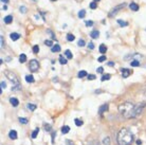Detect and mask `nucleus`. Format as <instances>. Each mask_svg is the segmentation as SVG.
Wrapping results in <instances>:
<instances>
[{
	"instance_id": "1",
	"label": "nucleus",
	"mask_w": 146,
	"mask_h": 145,
	"mask_svg": "<svg viewBox=\"0 0 146 145\" xmlns=\"http://www.w3.org/2000/svg\"><path fill=\"white\" fill-rule=\"evenodd\" d=\"M145 107V102H142V103L137 104V105L133 103H130V102H125L123 104L119 105L117 109H119V112L124 116L125 119H131V118H135V116H139Z\"/></svg>"
},
{
	"instance_id": "27",
	"label": "nucleus",
	"mask_w": 146,
	"mask_h": 145,
	"mask_svg": "<svg viewBox=\"0 0 146 145\" xmlns=\"http://www.w3.org/2000/svg\"><path fill=\"white\" fill-rule=\"evenodd\" d=\"M74 123H75V125H76V126H82V125H83V121L80 120V119H75V120H74Z\"/></svg>"
},
{
	"instance_id": "25",
	"label": "nucleus",
	"mask_w": 146,
	"mask_h": 145,
	"mask_svg": "<svg viewBox=\"0 0 146 145\" xmlns=\"http://www.w3.org/2000/svg\"><path fill=\"white\" fill-rule=\"evenodd\" d=\"M117 23H119L121 27H127L128 25V22L123 21V20H121V19H117Z\"/></svg>"
},
{
	"instance_id": "48",
	"label": "nucleus",
	"mask_w": 146,
	"mask_h": 145,
	"mask_svg": "<svg viewBox=\"0 0 146 145\" xmlns=\"http://www.w3.org/2000/svg\"><path fill=\"white\" fill-rule=\"evenodd\" d=\"M137 144L141 145V144H142V141H141V140H138V141H137Z\"/></svg>"
},
{
	"instance_id": "47",
	"label": "nucleus",
	"mask_w": 146,
	"mask_h": 145,
	"mask_svg": "<svg viewBox=\"0 0 146 145\" xmlns=\"http://www.w3.org/2000/svg\"><path fill=\"white\" fill-rule=\"evenodd\" d=\"M108 66H110V67H112V66H114V63L109 62V63H108Z\"/></svg>"
},
{
	"instance_id": "44",
	"label": "nucleus",
	"mask_w": 146,
	"mask_h": 145,
	"mask_svg": "<svg viewBox=\"0 0 146 145\" xmlns=\"http://www.w3.org/2000/svg\"><path fill=\"white\" fill-rule=\"evenodd\" d=\"M99 73H103V71H104V68L103 67H100V68H98V70H96Z\"/></svg>"
},
{
	"instance_id": "17",
	"label": "nucleus",
	"mask_w": 146,
	"mask_h": 145,
	"mask_svg": "<svg viewBox=\"0 0 146 145\" xmlns=\"http://www.w3.org/2000/svg\"><path fill=\"white\" fill-rule=\"evenodd\" d=\"M26 61H27V55L26 54H20V55H19V63L23 64V63H26Z\"/></svg>"
},
{
	"instance_id": "41",
	"label": "nucleus",
	"mask_w": 146,
	"mask_h": 145,
	"mask_svg": "<svg viewBox=\"0 0 146 145\" xmlns=\"http://www.w3.org/2000/svg\"><path fill=\"white\" fill-rule=\"evenodd\" d=\"M85 23H86V25H87V27H92V25H93V21H91V20H89V21H86Z\"/></svg>"
},
{
	"instance_id": "3",
	"label": "nucleus",
	"mask_w": 146,
	"mask_h": 145,
	"mask_svg": "<svg viewBox=\"0 0 146 145\" xmlns=\"http://www.w3.org/2000/svg\"><path fill=\"white\" fill-rule=\"evenodd\" d=\"M4 75H5V77H7V80H10L13 85H15V86H17V85H20V82H19V78L18 76L16 75L13 71H10V70H5L4 71Z\"/></svg>"
},
{
	"instance_id": "22",
	"label": "nucleus",
	"mask_w": 146,
	"mask_h": 145,
	"mask_svg": "<svg viewBox=\"0 0 146 145\" xmlns=\"http://www.w3.org/2000/svg\"><path fill=\"white\" fill-rule=\"evenodd\" d=\"M103 144L104 145H110V138L109 137H105L103 139Z\"/></svg>"
},
{
	"instance_id": "6",
	"label": "nucleus",
	"mask_w": 146,
	"mask_h": 145,
	"mask_svg": "<svg viewBox=\"0 0 146 145\" xmlns=\"http://www.w3.org/2000/svg\"><path fill=\"white\" fill-rule=\"evenodd\" d=\"M121 73H122V76H123L124 78H127L128 76L130 75L131 71L129 69H126V68H122V69H121Z\"/></svg>"
},
{
	"instance_id": "33",
	"label": "nucleus",
	"mask_w": 146,
	"mask_h": 145,
	"mask_svg": "<svg viewBox=\"0 0 146 145\" xmlns=\"http://www.w3.org/2000/svg\"><path fill=\"white\" fill-rule=\"evenodd\" d=\"M18 120H19V122H20V123H22V124H28V122H29L26 118H19Z\"/></svg>"
},
{
	"instance_id": "26",
	"label": "nucleus",
	"mask_w": 146,
	"mask_h": 145,
	"mask_svg": "<svg viewBox=\"0 0 146 145\" xmlns=\"http://www.w3.org/2000/svg\"><path fill=\"white\" fill-rule=\"evenodd\" d=\"M85 16H86V11H85V10H80V11L78 12V17H80V18H84Z\"/></svg>"
},
{
	"instance_id": "40",
	"label": "nucleus",
	"mask_w": 146,
	"mask_h": 145,
	"mask_svg": "<svg viewBox=\"0 0 146 145\" xmlns=\"http://www.w3.org/2000/svg\"><path fill=\"white\" fill-rule=\"evenodd\" d=\"M44 129L47 131H50L51 130V126H50L49 124H44Z\"/></svg>"
},
{
	"instance_id": "30",
	"label": "nucleus",
	"mask_w": 146,
	"mask_h": 145,
	"mask_svg": "<svg viewBox=\"0 0 146 145\" xmlns=\"http://www.w3.org/2000/svg\"><path fill=\"white\" fill-rule=\"evenodd\" d=\"M44 45L46 46H48V47H52V45H53V41L50 39H47V40H44Z\"/></svg>"
},
{
	"instance_id": "50",
	"label": "nucleus",
	"mask_w": 146,
	"mask_h": 145,
	"mask_svg": "<svg viewBox=\"0 0 146 145\" xmlns=\"http://www.w3.org/2000/svg\"><path fill=\"white\" fill-rule=\"evenodd\" d=\"M93 1H95V2H96V1H100V0H93Z\"/></svg>"
},
{
	"instance_id": "21",
	"label": "nucleus",
	"mask_w": 146,
	"mask_h": 145,
	"mask_svg": "<svg viewBox=\"0 0 146 145\" xmlns=\"http://www.w3.org/2000/svg\"><path fill=\"white\" fill-rule=\"evenodd\" d=\"M74 39H75V36H74L73 34H71V33L67 34V40H68V41H73Z\"/></svg>"
},
{
	"instance_id": "46",
	"label": "nucleus",
	"mask_w": 146,
	"mask_h": 145,
	"mask_svg": "<svg viewBox=\"0 0 146 145\" xmlns=\"http://www.w3.org/2000/svg\"><path fill=\"white\" fill-rule=\"evenodd\" d=\"M66 144L67 145H74V144H73V142H71L70 140H67V141H66Z\"/></svg>"
},
{
	"instance_id": "15",
	"label": "nucleus",
	"mask_w": 146,
	"mask_h": 145,
	"mask_svg": "<svg viewBox=\"0 0 146 145\" xmlns=\"http://www.w3.org/2000/svg\"><path fill=\"white\" fill-rule=\"evenodd\" d=\"M52 52H53V53L60 52V46H59V45H54V46L52 47Z\"/></svg>"
},
{
	"instance_id": "4",
	"label": "nucleus",
	"mask_w": 146,
	"mask_h": 145,
	"mask_svg": "<svg viewBox=\"0 0 146 145\" xmlns=\"http://www.w3.org/2000/svg\"><path fill=\"white\" fill-rule=\"evenodd\" d=\"M29 68L32 72H37L39 69V63L37 62L36 59H32L29 64Z\"/></svg>"
},
{
	"instance_id": "51",
	"label": "nucleus",
	"mask_w": 146,
	"mask_h": 145,
	"mask_svg": "<svg viewBox=\"0 0 146 145\" xmlns=\"http://www.w3.org/2000/svg\"><path fill=\"white\" fill-rule=\"evenodd\" d=\"M33 1H35V2H36V1H37V0H33Z\"/></svg>"
},
{
	"instance_id": "11",
	"label": "nucleus",
	"mask_w": 146,
	"mask_h": 145,
	"mask_svg": "<svg viewBox=\"0 0 146 145\" xmlns=\"http://www.w3.org/2000/svg\"><path fill=\"white\" fill-rule=\"evenodd\" d=\"M10 103L12 104V106L17 107V106H18V104H19V101L16 98H10Z\"/></svg>"
},
{
	"instance_id": "19",
	"label": "nucleus",
	"mask_w": 146,
	"mask_h": 145,
	"mask_svg": "<svg viewBox=\"0 0 146 145\" xmlns=\"http://www.w3.org/2000/svg\"><path fill=\"white\" fill-rule=\"evenodd\" d=\"M59 63H60L62 65H66L67 63H68V61H67L66 57H64L62 55H60V56H59Z\"/></svg>"
},
{
	"instance_id": "14",
	"label": "nucleus",
	"mask_w": 146,
	"mask_h": 145,
	"mask_svg": "<svg viewBox=\"0 0 146 145\" xmlns=\"http://www.w3.org/2000/svg\"><path fill=\"white\" fill-rule=\"evenodd\" d=\"M77 76H78L80 78H83V77H87L88 74H87V72H86L85 70H82V71H80V72H78Z\"/></svg>"
},
{
	"instance_id": "13",
	"label": "nucleus",
	"mask_w": 146,
	"mask_h": 145,
	"mask_svg": "<svg viewBox=\"0 0 146 145\" xmlns=\"http://www.w3.org/2000/svg\"><path fill=\"white\" fill-rule=\"evenodd\" d=\"M9 137H10V139H12V140H16V139H17V132L15 130H11L9 132Z\"/></svg>"
},
{
	"instance_id": "7",
	"label": "nucleus",
	"mask_w": 146,
	"mask_h": 145,
	"mask_svg": "<svg viewBox=\"0 0 146 145\" xmlns=\"http://www.w3.org/2000/svg\"><path fill=\"white\" fill-rule=\"evenodd\" d=\"M10 37H11L12 40H14V41H16V40H18L19 38H20V34H18V33H11L10 34Z\"/></svg>"
},
{
	"instance_id": "36",
	"label": "nucleus",
	"mask_w": 146,
	"mask_h": 145,
	"mask_svg": "<svg viewBox=\"0 0 146 145\" xmlns=\"http://www.w3.org/2000/svg\"><path fill=\"white\" fill-rule=\"evenodd\" d=\"M98 61H99L100 63L105 62V61H106V56H105V55H103V56H100V57L98 58Z\"/></svg>"
},
{
	"instance_id": "18",
	"label": "nucleus",
	"mask_w": 146,
	"mask_h": 145,
	"mask_svg": "<svg viewBox=\"0 0 146 145\" xmlns=\"http://www.w3.org/2000/svg\"><path fill=\"white\" fill-rule=\"evenodd\" d=\"M26 80H27V83H34V77L33 75H26Z\"/></svg>"
},
{
	"instance_id": "37",
	"label": "nucleus",
	"mask_w": 146,
	"mask_h": 145,
	"mask_svg": "<svg viewBox=\"0 0 146 145\" xmlns=\"http://www.w3.org/2000/svg\"><path fill=\"white\" fill-rule=\"evenodd\" d=\"M32 50H33L34 53H38V52H39V47H38L37 45H35V46L33 47V49H32Z\"/></svg>"
},
{
	"instance_id": "45",
	"label": "nucleus",
	"mask_w": 146,
	"mask_h": 145,
	"mask_svg": "<svg viewBox=\"0 0 146 145\" xmlns=\"http://www.w3.org/2000/svg\"><path fill=\"white\" fill-rule=\"evenodd\" d=\"M1 88H7V83L5 82H1Z\"/></svg>"
},
{
	"instance_id": "2",
	"label": "nucleus",
	"mask_w": 146,
	"mask_h": 145,
	"mask_svg": "<svg viewBox=\"0 0 146 145\" xmlns=\"http://www.w3.org/2000/svg\"><path fill=\"white\" fill-rule=\"evenodd\" d=\"M135 140L133 134L128 128H122L117 136V141L119 145H131Z\"/></svg>"
},
{
	"instance_id": "34",
	"label": "nucleus",
	"mask_w": 146,
	"mask_h": 145,
	"mask_svg": "<svg viewBox=\"0 0 146 145\" xmlns=\"http://www.w3.org/2000/svg\"><path fill=\"white\" fill-rule=\"evenodd\" d=\"M19 11L21 12L22 14H25V13H27V7L25 5H21V7H19Z\"/></svg>"
},
{
	"instance_id": "9",
	"label": "nucleus",
	"mask_w": 146,
	"mask_h": 145,
	"mask_svg": "<svg viewBox=\"0 0 146 145\" xmlns=\"http://www.w3.org/2000/svg\"><path fill=\"white\" fill-rule=\"evenodd\" d=\"M3 20H4V23L10 25V23H12V21H13V16H12V15H7V16L4 17Z\"/></svg>"
},
{
	"instance_id": "16",
	"label": "nucleus",
	"mask_w": 146,
	"mask_h": 145,
	"mask_svg": "<svg viewBox=\"0 0 146 145\" xmlns=\"http://www.w3.org/2000/svg\"><path fill=\"white\" fill-rule=\"evenodd\" d=\"M99 50L102 54H105V53H106V51H107V47L105 46V45H101L100 48H99Z\"/></svg>"
},
{
	"instance_id": "43",
	"label": "nucleus",
	"mask_w": 146,
	"mask_h": 145,
	"mask_svg": "<svg viewBox=\"0 0 146 145\" xmlns=\"http://www.w3.org/2000/svg\"><path fill=\"white\" fill-rule=\"evenodd\" d=\"M0 40H1V48H3L4 46V40H3V37L0 36Z\"/></svg>"
},
{
	"instance_id": "31",
	"label": "nucleus",
	"mask_w": 146,
	"mask_h": 145,
	"mask_svg": "<svg viewBox=\"0 0 146 145\" xmlns=\"http://www.w3.org/2000/svg\"><path fill=\"white\" fill-rule=\"evenodd\" d=\"M98 7V3L95 2V1H92L91 3H90V9H92V10H95Z\"/></svg>"
},
{
	"instance_id": "8",
	"label": "nucleus",
	"mask_w": 146,
	"mask_h": 145,
	"mask_svg": "<svg viewBox=\"0 0 146 145\" xmlns=\"http://www.w3.org/2000/svg\"><path fill=\"white\" fill-rule=\"evenodd\" d=\"M129 9L132 10L133 12H137V11H139V5L135 3V2H131V3L129 4Z\"/></svg>"
},
{
	"instance_id": "5",
	"label": "nucleus",
	"mask_w": 146,
	"mask_h": 145,
	"mask_svg": "<svg viewBox=\"0 0 146 145\" xmlns=\"http://www.w3.org/2000/svg\"><path fill=\"white\" fill-rule=\"evenodd\" d=\"M125 7V3H122V4H119V5H117V7H114L111 10V11L109 12V14H108V16L109 17H112V16H115L117 15V13H119V11H120L122 7Z\"/></svg>"
},
{
	"instance_id": "24",
	"label": "nucleus",
	"mask_w": 146,
	"mask_h": 145,
	"mask_svg": "<svg viewBox=\"0 0 146 145\" xmlns=\"http://www.w3.org/2000/svg\"><path fill=\"white\" fill-rule=\"evenodd\" d=\"M28 108H29L31 111H34V110L37 108V106L35 105V104H31V103H30V104H28Z\"/></svg>"
},
{
	"instance_id": "12",
	"label": "nucleus",
	"mask_w": 146,
	"mask_h": 145,
	"mask_svg": "<svg viewBox=\"0 0 146 145\" xmlns=\"http://www.w3.org/2000/svg\"><path fill=\"white\" fill-rule=\"evenodd\" d=\"M90 36H91L93 39H96V38H99L100 37V32L99 31H96V30H94V31H92V32L90 33Z\"/></svg>"
},
{
	"instance_id": "23",
	"label": "nucleus",
	"mask_w": 146,
	"mask_h": 145,
	"mask_svg": "<svg viewBox=\"0 0 146 145\" xmlns=\"http://www.w3.org/2000/svg\"><path fill=\"white\" fill-rule=\"evenodd\" d=\"M65 55H66L67 58H69V59H71V58L73 57V54L71 53V51H70V50H66V51H65Z\"/></svg>"
},
{
	"instance_id": "42",
	"label": "nucleus",
	"mask_w": 146,
	"mask_h": 145,
	"mask_svg": "<svg viewBox=\"0 0 146 145\" xmlns=\"http://www.w3.org/2000/svg\"><path fill=\"white\" fill-rule=\"evenodd\" d=\"M88 48L91 49V50H93V49H94V45H93V43H89V44H88Z\"/></svg>"
},
{
	"instance_id": "10",
	"label": "nucleus",
	"mask_w": 146,
	"mask_h": 145,
	"mask_svg": "<svg viewBox=\"0 0 146 145\" xmlns=\"http://www.w3.org/2000/svg\"><path fill=\"white\" fill-rule=\"evenodd\" d=\"M107 110H108V105H107V104H104V105L101 106V107H100V109H99L100 114H102V113L106 112Z\"/></svg>"
},
{
	"instance_id": "20",
	"label": "nucleus",
	"mask_w": 146,
	"mask_h": 145,
	"mask_svg": "<svg viewBox=\"0 0 146 145\" xmlns=\"http://www.w3.org/2000/svg\"><path fill=\"white\" fill-rule=\"evenodd\" d=\"M69 131H70V127H69V126H67V125H66V126H62V132L64 134H68Z\"/></svg>"
},
{
	"instance_id": "32",
	"label": "nucleus",
	"mask_w": 146,
	"mask_h": 145,
	"mask_svg": "<svg viewBox=\"0 0 146 145\" xmlns=\"http://www.w3.org/2000/svg\"><path fill=\"white\" fill-rule=\"evenodd\" d=\"M110 77H111V75H110V74H105V75H103L102 80H103V82H104V80H110Z\"/></svg>"
},
{
	"instance_id": "29",
	"label": "nucleus",
	"mask_w": 146,
	"mask_h": 145,
	"mask_svg": "<svg viewBox=\"0 0 146 145\" xmlns=\"http://www.w3.org/2000/svg\"><path fill=\"white\" fill-rule=\"evenodd\" d=\"M130 65H131L132 67H139L140 62H139V61H132V62L130 63Z\"/></svg>"
},
{
	"instance_id": "28",
	"label": "nucleus",
	"mask_w": 146,
	"mask_h": 145,
	"mask_svg": "<svg viewBox=\"0 0 146 145\" xmlns=\"http://www.w3.org/2000/svg\"><path fill=\"white\" fill-rule=\"evenodd\" d=\"M38 132H39V128H36V129H35V130H34L33 132H32V138H33V139H36Z\"/></svg>"
},
{
	"instance_id": "35",
	"label": "nucleus",
	"mask_w": 146,
	"mask_h": 145,
	"mask_svg": "<svg viewBox=\"0 0 146 145\" xmlns=\"http://www.w3.org/2000/svg\"><path fill=\"white\" fill-rule=\"evenodd\" d=\"M87 145H100V142L96 141V140H93V141H90Z\"/></svg>"
},
{
	"instance_id": "49",
	"label": "nucleus",
	"mask_w": 146,
	"mask_h": 145,
	"mask_svg": "<svg viewBox=\"0 0 146 145\" xmlns=\"http://www.w3.org/2000/svg\"><path fill=\"white\" fill-rule=\"evenodd\" d=\"M1 1H2L3 3H7V2H9V0H1Z\"/></svg>"
},
{
	"instance_id": "38",
	"label": "nucleus",
	"mask_w": 146,
	"mask_h": 145,
	"mask_svg": "<svg viewBox=\"0 0 146 145\" xmlns=\"http://www.w3.org/2000/svg\"><path fill=\"white\" fill-rule=\"evenodd\" d=\"M78 47H84L85 46V40L84 39H80L78 40Z\"/></svg>"
},
{
	"instance_id": "39",
	"label": "nucleus",
	"mask_w": 146,
	"mask_h": 145,
	"mask_svg": "<svg viewBox=\"0 0 146 145\" xmlns=\"http://www.w3.org/2000/svg\"><path fill=\"white\" fill-rule=\"evenodd\" d=\"M87 78L90 80H95V75H93V74H88Z\"/></svg>"
}]
</instances>
